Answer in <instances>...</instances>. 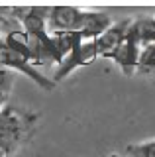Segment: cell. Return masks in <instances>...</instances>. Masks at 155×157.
<instances>
[{"mask_svg":"<svg viewBox=\"0 0 155 157\" xmlns=\"http://www.w3.org/2000/svg\"><path fill=\"white\" fill-rule=\"evenodd\" d=\"M37 114L8 104L0 112V153L10 157L26 144L36 126Z\"/></svg>","mask_w":155,"mask_h":157,"instance_id":"1","label":"cell"},{"mask_svg":"<svg viewBox=\"0 0 155 157\" xmlns=\"http://www.w3.org/2000/svg\"><path fill=\"white\" fill-rule=\"evenodd\" d=\"M89 18V10L79 6H49L47 32L51 36L59 33H81Z\"/></svg>","mask_w":155,"mask_h":157,"instance_id":"2","label":"cell"},{"mask_svg":"<svg viewBox=\"0 0 155 157\" xmlns=\"http://www.w3.org/2000/svg\"><path fill=\"white\" fill-rule=\"evenodd\" d=\"M96 57H98V51H96L94 41H85L79 33H75V41H73V47H71L69 55L57 65L55 73H53V77H51L53 82H59L65 77H69L73 71L90 65Z\"/></svg>","mask_w":155,"mask_h":157,"instance_id":"3","label":"cell"},{"mask_svg":"<svg viewBox=\"0 0 155 157\" xmlns=\"http://www.w3.org/2000/svg\"><path fill=\"white\" fill-rule=\"evenodd\" d=\"M0 67H6L10 71H18L22 75H26L40 88H43V90H53L57 86V82H53V78H47L45 75H41L32 61H28L26 57L18 55L16 51H12L4 41H0Z\"/></svg>","mask_w":155,"mask_h":157,"instance_id":"4","label":"cell"},{"mask_svg":"<svg viewBox=\"0 0 155 157\" xmlns=\"http://www.w3.org/2000/svg\"><path fill=\"white\" fill-rule=\"evenodd\" d=\"M134 20H120V22H114L106 32L102 33L100 37L94 39V45H96V51H98V57H104L108 59L110 53H114L116 49L124 43L126 36H128V29L132 26Z\"/></svg>","mask_w":155,"mask_h":157,"instance_id":"5","label":"cell"},{"mask_svg":"<svg viewBox=\"0 0 155 157\" xmlns=\"http://www.w3.org/2000/svg\"><path fill=\"white\" fill-rule=\"evenodd\" d=\"M110 61H114L116 65H118L120 69H122L124 75L132 77L135 71H138V61H139V47L138 43L132 39V36H126L124 43L120 45L118 49H116L114 53H110L108 55Z\"/></svg>","mask_w":155,"mask_h":157,"instance_id":"6","label":"cell"},{"mask_svg":"<svg viewBox=\"0 0 155 157\" xmlns=\"http://www.w3.org/2000/svg\"><path fill=\"white\" fill-rule=\"evenodd\" d=\"M126 157H155V137L138 141V144H130L126 147Z\"/></svg>","mask_w":155,"mask_h":157,"instance_id":"7","label":"cell"},{"mask_svg":"<svg viewBox=\"0 0 155 157\" xmlns=\"http://www.w3.org/2000/svg\"><path fill=\"white\" fill-rule=\"evenodd\" d=\"M12 86H14V75H12V71H10V69H6V67H0V92L10 96Z\"/></svg>","mask_w":155,"mask_h":157,"instance_id":"8","label":"cell"},{"mask_svg":"<svg viewBox=\"0 0 155 157\" xmlns=\"http://www.w3.org/2000/svg\"><path fill=\"white\" fill-rule=\"evenodd\" d=\"M6 106H8V94H2V92H0V112Z\"/></svg>","mask_w":155,"mask_h":157,"instance_id":"9","label":"cell"}]
</instances>
